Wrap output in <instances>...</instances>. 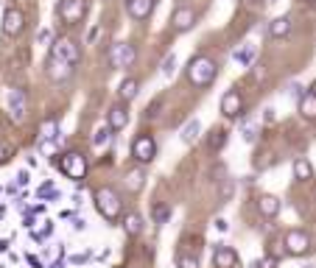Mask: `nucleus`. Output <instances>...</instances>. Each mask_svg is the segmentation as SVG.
Returning a JSON list of instances; mask_svg holds the SVG:
<instances>
[{
	"mask_svg": "<svg viewBox=\"0 0 316 268\" xmlns=\"http://www.w3.org/2000/svg\"><path fill=\"white\" fill-rule=\"evenodd\" d=\"M255 137H257V123H255V120H243V140L252 143Z\"/></svg>",
	"mask_w": 316,
	"mask_h": 268,
	"instance_id": "33",
	"label": "nucleus"
},
{
	"mask_svg": "<svg viewBox=\"0 0 316 268\" xmlns=\"http://www.w3.org/2000/svg\"><path fill=\"white\" fill-rule=\"evenodd\" d=\"M305 268H316V265H305Z\"/></svg>",
	"mask_w": 316,
	"mask_h": 268,
	"instance_id": "48",
	"label": "nucleus"
},
{
	"mask_svg": "<svg viewBox=\"0 0 316 268\" xmlns=\"http://www.w3.org/2000/svg\"><path fill=\"white\" fill-rule=\"evenodd\" d=\"M252 268H277V257H263V260H255Z\"/></svg>",
	"mask_w": 316,
	"mask_h": 268,
	"instance_id": "36",
	"label": "nucleus"
},
{
	"mask_svg": "<svg viewBox=\"0 0 316 268\" xmlns=\"http://www.w3.org/2000/svg\"><path fill=\"white\" fill-rule=\"evenodd\" d=\"M207 145H210V151H221L227 145V131L224 129H216L213 134H210V140H207Z\"/></svg>",
	"mask_w": 316,
	"mask_h": 268,
	"instance_id": "26",
	"label": "nucleus"
},
{
	"mask_svg": "<svg viewBox=\"0 0 316 268\" xmlns=\"http://www.w3.org/2000/svg\"><path fill=\"white\" fill-rule=\"evenodd\" d=\"M243 112V95L238 89H227L221 95V115L224 118H238Z\"/></svg>",
	"mask_w": 316,
	"mask_h": 268,
	"instance_id": "11",
	"label": "nucleus"
},
{
	"mask_svg": "<svg viewBox=\"0 0 316 268\" xmlns=\"http://www.w3.org/2000/svg\"><path fill=\"white\" fill-rule=\"evenodd\" d=\"M213 265L216 268H241V260H238V251L227 243H216L213 249Z\"/></svg>",
	"mask_w": 316,
	"mask_h": 268,
	"instance_id": "9",
	"label": "nucleus"
},
{
	"mask_svg": "<svg viewBox=\"0 0 316 268\" xmlns=\"http://www.w3.org/2000/svg\"><path fill=\"white\" fill-rule=\"evenodd\" d=\"M39 154L54 156L56 154V140H39Z\"/></svg>",
	"mask_w": 316,
	"mask_h": 268,
	"instance_id": "35",
	"label": "nucleus"
},
{
	"mask_svg": "<svg viewBox=\"0 0 316 268\" xmlns=\"http://www.w3.org/2000/svg\"><path fill=\"white\" fill-rule=\"evenodd\" d=\"M129 14H132L134 20H146L148 14L154 12V6H157V0H129Z\"/></svg>",
	"mask_w": 316,
	"mask_h": 268,
	"instance_id": "16",
	"label": "nucleus"
},
{
	"mask_svg": "<svg viewBox=\"0 0 316 268\" xmlns=\"http://www.w3.org/2000/svg\"><path fill=\"white\" fill-rule=\"evenodd\" d=\"M129 123V109L123 106V103H115V106L110 109V120H107V126H110L112 131H123Z\"/></svg>",
	"mask_w": 316,
	"mask_h": 268,
	"instance_id": "14",
	"label": "nucleus"
},
{
	"mask_svg": "<svg viewBox=\"0 0 316 268\" xmlns=\"http://www.w3.org/2000/svg\"><path fill=\"white\" fill-rule=\"evenodd\" d=\"M299 115H302L305 120H316V98L310 95V92H305V95L299 98Z\"/></svg>",
	"mask_w": 316,
	"mask_h": 268,
	"instance_id": "22",
	"label": "nucleus"
},
{
	"mask_svg": "<svg viewBox=\"0 0 316 268\" xmlns=\"http://www.w3.org/2000/svg\"><path fill=\"white\" fill-rule=\"evenodd\" d=\"M151 215H154L157 224H168V221H171V207H168V204H154Z\"/></svg>",
	"mask_w": 316,
	"mask_h": 268,
	"instance_id": "28",
	"label": "nucleus"
},
{
	"mask_svg": "<svg viewBox=\"0 0 316 268\" xmlns=\"http://www.w3.org/2000/svg\"><path fill=\"white\" fill-rule=\"evenodd\" d=\"M143 182H146V171H143V168H134V171L126 173V187L132 193L143 190Z\"/></svg>",
	"mask_w": 316,
	"mask_h": 268,
	"instance_id": "23",
	"label": "nucleus"
},
{
	"mask_svg": "<svg viewBox=\"0 0 316 268\" xmlns=\"http://www.w3.org/2000/svg\"><path fill=\"white\" fill-rule=\"evenodd\" d=\"M87 260H90V254H73V257H70L73 265H81V262H87Z\"/></svg>",
	"mask_w": 316,
	"mask_h": 268,
	"instance_id": "39",
	"label": "nucleus"
},
{
	"mask_svg": "<svg viewBox=\"0 0 316 268\" xmlns=\"http://www.w3.org/2000/svg\"><path fill=\"white\" fill-rule=\"evenodd\" d=\"M177 268H199V260H196V254H185V251H179V254H177Z\"/></svg>",
	"mask_w": 316,
	"mask_h": 268,
	"instance_id": "31",
	"label": "nucleus"
},
{
	"mask_svg": "<svg viewBox=\"0 0 316 268\" xmlns=\"http://www.w3.org/2000/svg\"><path fill=\"white\" fill-rule=\"evenodd\" d=\"M25 28V14L17 6H9L3 12V36H20Z\"/></svg>",
	"mask_w": 316,
	"mask_h": 268,
	"instance_id": "7",
	"label": "nucleus"
},
{
	"mask_svg": "<svg viewBox=\"0 0 316 268\" xmlns=\"http://www.w3.org/2000/svg\"><path fill=\"white\" fill-rule=\"evenodd\" d=\"M84 227H87L84 218H76V221H73V229H76V232H84Z\"/></svg>",
	"mask_w": 316,
	"mask_h": 268,
	"instance_id": "41",
	"label": "nucleus"
},
{
	"mask_svg": "<svg viewBox=\"0 0 316 268\" xmlns=\"http://www.w3.org/2000/svg\"><path fill=\"white\" fill-rule=\"evenodd\" d=\"M216 227H219V232H227V229H230V224H227L224 218H219V221H216Z\"/></svg>",
	"mask_w": 316,
	"mask_h": 268,
	"instance_id": "43",
	"label": "nucleus"
},
{
	"mask_svg": "<svg viewBox=\"0 0 316 268\" xmlns=\"http://www.w3.org/2000/svg\"><path fill=\"white\" fill-rule=\"evenodd\" d=\"M28 262H31V265H34V268H42V260H39L37 254H28Z\"/></svg>",
	"mask_w": 316,
	"mask_h": 268,
	"instance_id": "42",
	"label": "nucleus"
},
{
	"mask_svg": "<svg viewBox=\"0 0 316 268\" xmlns=\"http://www.w3.org/2000/svg\"><path fill=\"white\" fill-rule=\"evenodd\" d=\"M132 156L137 165H148V162L157 156V143H154L151 134H140V137H134L132 143Z\"/></svg>",
	"mask_w": 316,
	"mask_h": 268,
	"instance_id": "4",
	"label": "nucleus"
},
{
	"mask_svg": "<svg viewBox=\"0 0 316 268\" xmlns=\"http://www.w3.org/2000/svg\"><path fill=\"white\" fill-rule=\"evenodd\" d=\"M37 196H39V198H45V201H59V198H62V193L56 190V187L50 185V182H48V185H42V187L37 190Z\"/></svg>",
	"mask_w": 316,
	"mask_h": 268,
	"instance_id": "29",
	"label": "nucleus"
},
{
	"mask_svg": "<svg viewBox=\"0 0 316 268\" xmlns=\"http://www.w3.org/2000/svg\"><path fill=\"white\" fill-rule=\"evenodd\" d=\"M286 251L294 257H302L310 251V235L305 229H288L286 232Z\"/></svg>",
	"mask_w": 316,
	"mask_h": 268,
	"instance_id": "5",
	"label": "nucleus"
},
{
	"mask_svg": "<svg viewBox=\"0 0 316 268\" xmlns=\"http://www.w3.org/2000/svg\"><path fill=\"white\" fill-rule=\"evenodd\" d=\"M92 198H95V209H98V215H101L103 221L115 224V221L123 215V201L112 187H98Z\"/></svg>",
	"mask_w": 316,
	"mask_h": 268,
	"instance_id": "2",
	"label": "nucleus"
},
{
	"mask_svg": "<svg viewBox=\"0 0 316 268\" xmlns=\"http://www.w3.org/2000/svg\"><path fill=\"white\" fill-rule=\"evenodd\" d=\"M0 251H9V240H0Z\"/></svg>",
	"mask_w": 316,
	"mask_h": 268,
	"instance_id": "45",
	"label": "nucleus"
},
{
	"mask_svg": "<svg viewBox=\"0 0 316 268\" xmlns=\"http://www.w3.org/2000/svg\"><path fill=\"white\" fill-rule=\"evenodd\" d=\"M6 159H9V148H3V145H0V165H3Z\"/></svg>",
	"mask_w": 316,
	"mask_h": 268,
	"instance_id": "44",
	"label": "nucleus"
},
{
	"mask_svg": "<svg viewBox=\"0 0 316 268\" xmlns=\"http://www.w3.org/2000/svg\"><path fill=\"white\" fill-rule=\"evenodd\" d=\"M50 53L62 56V59H67L70 65H79L81 53H79V45H76L73 39H56L54 42V48H50Z\"/></svg>",
	"mask_w": 316,
	"mask_h": 268,
	"instance_id": "12",
	"label": "nucleus"
},
{
	"mask_svg": "<svg viewBox=\"0 0 316 268\" xmlns=\"http://www.w3.org/2000/svg\"><path fill=\"white\" fill-rule=\"evenodd\" d=\"M39 131H42L39 140H56V143H59V123H56V120H45Z\"/></svg>",
	"mask_w": 316,
	"mask_h": 268,
	"instance_id": "25",
	"label": "nucleus"
},
{
	"mask_svg": "<svg viewBox=\"0 0 316 268\" xmlns=\"http://www.w3.org/2000/svg\"><path fill=\"white\" fill-rule=\"evenodd\" d=\"M134 95H137V78L129 76V78H123V81H121V98H123V101H132Z\"/></svg>",
	"mask_w": 316,
	"mask_h": 268,
	"instance_id": "24",
	"label": "nucleus"
},
{
	"mask_svg": "<svg viewBox=\"0 0 316 268\" xmlns=\"http://www.w3.org/2000/svg\"><path fill=\"white\" fill-rule=\"evenodd\" d=\"M134 59H137V50H134V45H129V42L115 45V48H112V53H110L112 67H132Z\"/></svg>",
	"mask_w": 316,
	"mask_h": 268,
	"instance_id": "10",
	"label": "nucleus"
},
{
	"mask_svg": "<svg viewBox=\"0 0 316 268\" xmlns=\"http://www.w3.org/2000/svg\"><path fill=\"white\" fill-rule=\"evenodd\" d=\"M110 137H112V129L110 126H101V129L95 131V137H92V145H95V148H103V145L110 143Z\"/></svg>",
	"mask_w": 316,
	"mask_h": 268,
	"instance_id": "27",
	"label": "nucleus"
},
{
	"mask_svg": "<svg viewBox=\"0 0 316 268\" xmlns=\"http://www.w3.org/2000/svg\"><path fill=\"white\" fill-rule=\"evenodd\" d=\"M73 67H76V65H70L67 59L50 53V56H48V67H45V70H48L50 81H67V78L73 76Z\"/></svg>",
	"mask_w": 316,
	"mask_h": 268,
	"instance_id": "8",
	"label": "nucleus"
},
{
	"mask_svg": "<svg viewBox=\"0 0 316 268\" xmlns=\"http://www.w3.org/2000/svg\"><path fill=\"white\" fill-rule=\"evenodd\" d=\"M56 12H59V17L65 20L67 25H76L81 17H84V12H87V3H84V0H59V6H56Z\"/></svg>",
	"mask_w": 316,
	"mask_h": 268,
	"instance_id": "6",
	"label": "nucleus"
},
{
	"mask_svg": "<svg viewBox=\"0 0 316 268\" xmlns=\"http://www.w3.org/2000/svg\"><path fill=\"white\" fill-rule=\"evenodd\" d=\"M216 76H219V65H216L210 56L199 53V56L190 59V65H188V81L193 84L196 89H207L210 84L216 81Z\"/></svg>",
	"mask_w": 316,
	"mask_h": 268,
	"instance_id": "1",
	"label": "nucleus"
},
{
	"mask_svg": "<svg viewBox=\"0 0 316 268\" xmlns=\"http://www.w3.org/2000/svg\"><path fill=\"white\" fill-rule=\"evenodd\" d=\"M9 109H12V118L17 123L25 118V92L23 89H9Z\"/></svg>",
	"mask_w": 316,
	"mask_h": 268,
	"instance_id": "15",
	"label": "nucleus"
},
{
	"mask_svg": "<svg viewBox=\"0 0 316 268\" xmlns=\"http://www.w3.org/2000/svg\"><path fill=\"white\" fill-rule=\"evenodd\" d=\"M174 70H177V56H174V53H171V56H165V59H163V76H174Z\"/></svg>",
	"mask_w": 316,
	"mask_h": 268,
	"instance_id": "34",
	"label": "nucleus"
},
{
	"mask_svg": "<svg viewBox=\"0 0 316 268\" xmlns=\"http://www.w3.org/2000/svg\"><path fill=\"white\" fill-rule=\"evenodd\" d=\"M252 56H255V45H246L243 50H235V62H238V65H249Z\"/></svg>",
	"mask_w": 316,
	"mask_h": 268,
	"instance_id": "32",
	"label": "nucleus"
},
{
	"mask_svg": "<svg viewBox=\"0 0 316 268\" xmlns=\"http://www.w3.org/2000/svg\"><path fill=\"white\" fill-rule=\"evenodd\" d=\"M160 109H163V98H157V101H154L151 106L146 109V115H148V118H157V115H160Z\"/></svg>",
	"mask_w": 316,
	"mask_h": 268,
	"instance_id": "37",
	"label": "nucleus"
},
{
	"mask_svg": "<svg viewBox=\"0 0 316 268\" xmlns=\"http://www.w3.org/2000/svg\"><path fill=\"white\" fill-rule=\"evenodd\" d=\"M123 229H126L129 238H137V235L143 232V218H140L137 212H129L126 218H123Z\"/></svg>",
	"mask_w": 316,
	"mask_h": 268,
	"instance_id": "21",
	"label": "nucleus"
},
{
	"mask_svg": "<svg viewBox=\"0 0 316 268\" xmlns=\"http://www.w3.org/2000/svg\"><path fill=\"white\" fill-rule=\"evenodd\" d=\"M193 23H196V14L190 6H179L177 12H174V17H171V25H174V31H179V34L193 28Z\"/></svg>",
	"mask_w": 316,
	"mask_h": 268,
	"instance_id": "13",
	"label": "nucleus"
},
{
	"mask_svg": "<svg viewBox=\"0 0 316 268\" xmlns=\"http://www.w3.org/2000/svg\"><path fill=\"white\" fill-rule=\"evenodd\" d=\"M302 3H308V6H316V0H302Z\"/></svg>",
	"mask_w": 316,
	"mask_h": 268,
	"instance_id": "47",
	"label": "nucleus"
},
{
	"mask_svg": "<svg viewBox=\"0 0 316 268\" xmlns=\"http://www.w3.org/2000/svg\"><path fill=\"white\" fill-rule=\"evenodd\" d=\"M232 190H235V182L232 179H224L221 182V190H219V204H227L232 198Z\"/></svg>",
	"mask_w": 316,
	"mask_h": 268,
	"instance_id": "30",
	"label": "nucleus"
},
{
	"mask_svg": "<svg viewBox=\"0 0 316 268\" xmlns=\"http://www.w3.org/2000/svg\"><path fill=\"white\" fill-rule=\"evenodd\" d=\"M48 42H50V31L42 28V31H39V45H48Z\"/></svg>",
	"mask_w": 316,
	"mask_h": 268,
	"instance_id": "40",
	"label": "nucleus"
},
{
	"mask_svg": "<svg viewBox=\"0 0 316 268\" xmlns=\"http://www.w3.org/2000/svg\"><path fill=\"white\" fill-rule=\"evenodd\" d=\"M179 137H182V143H196V140H199L201 137V123H199V120H188V123H185L182 126V134H179Z\"/></svg>",
	"mask_w": 316,
	"mask_h": 268,
	"instance_id": "20",
	"label": "nucleus"
},
{
	"mask_svg": "<svg viewBox=\"0 0 316 268\" xmlns=\"http://www.w3.org/2000/svg\"><path fill=\"white\" fill-rule=\"evenodd\" d=\"M54 165H59V171L65 173L67 179H73L76 185L87 176V156L81 154V151H67L62 159H54Z\"/></svg>",
	"mask_w": 316,
	"mask_h": 268,
	"instance_id": "3",
	"label": "nucleus"
},
{
	"mask_svg": "<svg viewBox=\"0 0 316 268\" xmlns=\"http://www.w3.org/2000/svg\"><path fill=\"white\" fill-rule=\"evenodd\" d=\"M294 179H297V182H308V179H313V165H310L305 156H297V159H294Z\"/></svg>",
	"mask_w": 316,
	"mask_h": 268,
	"instance_id": "18",
	"label": "nucleus"
},
{
	"mask_svg": "<svg viewBox=\"0 0 316 268\" xmlns=\"http://www.w3.org/2000/svg\"><path fill=\"white\" fill-rule=\"evenodd\" d=\"M269 34H272L274 39L288 36V34H291V17H274L272 25H269Z\"/></svg>",
	"mask_w": 316,
	"mask_h": 268,
	"instance_id": "17",
	"label": "nucleus"
},
{
	"mask_svg": "<svg viewBox=\"0 0 316 268\" xmlns=\"http://www.w3.org/2000/svg\"><path fill=\"white\" fill-rule=\"evenodd\" d=\"M257 209H260V215H266V218H274V215L280 212V198L260 196V198H257Z\"/></svg>",
	"mask_w": 316,
	"mask_h": 268,
	"instance_id": "19",
	"label": "nucleus"
},
{
	"mask_svg": "<svg viewBox=\"0 0 316 268\" xmlns=\"http://www.w3.org/2000/svg\"><path fill=\"white\" fill-rule=\"evenodd\" d=\"M310 95H313V98H316V81H313V84H310Z\"/></svg>",
	"mask_w": 316,
	"mask_h": 268,
	"instance_id": "46",
	"label": "nucleus"
},
{
	"mask_svg": "<svg viewBox=\"0 0 316 268\" xmlns=\"http://www.w3.org/2000/svg\"><path fill=\"white\" fill-rule=\"evenodd\" d=\"M28 185V171H20L17 173V187H25Z\"/></svg>",
	"mask_w": 316,
	"mask_h": 268,
	"instance_id": "38",
	"label": "nucleus"
}]
</instances>
